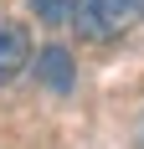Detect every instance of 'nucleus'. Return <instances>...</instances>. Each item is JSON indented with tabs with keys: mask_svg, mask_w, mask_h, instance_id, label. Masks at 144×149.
Segmentation results:
<instances>
[{
	"mask_svg": "<svg viewBox=\"0 0 144 149\" xmlns=\"http://www.w3.org/2000/svg\"><path fill=\"white\" fill-rule=\"evenodd\" d=\"M31 10L41 15L46 26H57V21H67V0H31Z\"/></svg>",
	"mask_w": 144,
	"mask_h": 149,
	"instance_id": "nucleus-4",
	"label": "nucleus"
},
{
	"mask_svg": "<svg viewBox=\"0 0 144 149\" xmlns=\"http://www.w3.org/2000/svg\"><path fill=\"white\" fill-rule=\"evenodd\" d=\"M67 21L77 26L82 41H113L139 21V0H72Z\"/></svg>",
	"mask_w": 144,
	"mask_h": 149,
	"instance_id": "nucleus-1",
	"label": "nucleus"
},
{
	"mask_svg": "<svg viewBox=\"0 0 144 149\" xmlns=\"http://www.w3.org/2000/svg\"><path fill=\"white\" fill-rule=\"evenodd\" d=\"M139 15H144V0H139Z\"/></svg>",
	"mask_w": 144,
	"mask_h": 149,
	"instance_id": "nucleus-6",
	"label": "nucleus"
},
{
	"mask_svg": "<svg viewBox=\"0 0 144 149\" xmlns=\"http://www.w3.org/2000/svg\"><path fill=\"white\" fill-rule=\"evenodd\" d=\"M31 62V41L26 31L15 26V21H0V88L21 77V67Z\"/></svg>",
	"mask_w": 144,
	"mask_h": 149,
	"instance_id": "nucleus-3",
	"label": "nucleus"
},
{
	"mask_svg": "<svg viewBox=\"0 0 144 149\" xmlns=\"http://www.w3.org/2000/svg\"><path fill=\"white\" fill-rule=\"evenodd\" d=\"M139 139H144V118H139Z\"/></svg>",
	"mask_w": 144,
	"mask_h": 149,
	"instance_id": "nucleus-5",
	"label": "nucleus"
},
{
	"mask_svg": "<svg viewBox=\"0 0 144 149\" xmlns=\"http://www.w3.org/2000/svg\"><path fill=\"white\" fill-rule=\"evenodd\" d=\"M36 82H41L46 93H57V98L72 93L77 67H72V52H67V46H41V57H36Z\"/></svg>",
	"mask_w": 144,
	"mask_h": 149,
	"instance_id": "nucleus-2",
	"label": "nucleus"
}]
</instances>
